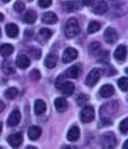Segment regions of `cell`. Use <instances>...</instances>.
Masks as SVG:
<instances>
[{"instance_id":"obj_11","label":"cell","mask_w":128,"mask_h":149,"mask_svg":"<svg viewBox=\"0 0 128 149\" xmlns=\"http://www.w3.org/2000/svg\"><path fill=\"white\" fill-rule=\"evenodd\" d=\"M20 112L18 110H14V111L10 113L9 118H8V121H7V124L9 127H16L20 122Z\"/></svg>"},{"instance_id":"obj_9","label":"cell","mask_w":128,"mask_h":149,"mask_svg":"<svg viewBox=\"0 0 128 149\" xmlns=\"http://www.w3.org/2000/svg\"><path fill=\"white\" fill-rule=\"evenodd\" d=\"M114 56H115V59L119 61V62H124L125 60H126V56H127V49L125 45H119L117 49H116V51H115V53H114Z\"/></svg>"},{"instance_id":"obj_8","label":"cell","mask_w":128,"mask_h":149,"mask_svg":"<svg viewBox=\"0 0 128 149\" xmlns=\"http://www.w3.org/2000/svg\"><path fill=\"white\" fill-rule=\"evenodd\" d=\"M105 40L107 43L109 44H114L117 40H118V34L116 32L115 28H107L106 32H105Z\"/></svg>"},{"instance_id":"obj_39","label":"cell","mask_w":128,"mask_h":149,"mask_svg":"<svg viewBox=\"0 0 128 149\" xmlns=\"http://www.w3.org/2000/svg\"><path fill=\"white\" fill-rule=\"evenodd\" d=\"M92 2H93V0H82V3L84 6H90L92 5Z\"/></svg>"},{"instance_id":"obj_12","label":"cell","mask_w":128,"mask_h":149,"mask_svg":"<svg viewBox=\"0 0 128 149\" xmlns=\"http://www.w3.org/2000/svg\"><path fill=\"white\" fill-rule=\"evenodd\" d=\"M21 142H23V134L21 133H15V134H11L8 137V143L14 148L19 147L21 145Z\"/></svg>"},{"instance_id":"obj_43","label":"cell","mask_w":128,"mask_h":149,"mask_svg":"<svg viewBox=\"0 0 128 149\" xmlns=\"http://www.w3.org/2000/svg\"><path fill=\"white\" fill-rule=\"evenodd\" d=\"M2 1H3V2H9L10 0H2Z\"/></svg>"},{"instance_id":"obj_38","label":"cell","mask_w":128,"mask_h":149,"mask_svg":"<svg viewBox=\"0 0 128 149\" xmlns=\"http://www.w3.org/2000/svg\"><path fill=\"white\" fill-rule=\"evenodd\" d=\"M88 101V96L87 95H84V94H81L79 97H78V100H76V102L79 105H82L84 102H87Z\"/></svg>"},{"instance_id":"obj_29","label":"cell","mask_w":128,"mask_h":149,"mask_svg":"<svg viewBox=\"0 0 128 149\" xmlns=\"http://www.w3.org/2000/svg\"><path fill=\"white\" fill-rule=\"evenodd\" d=\"M118 86L119 88L122 91V92H127L128 89V79L127 77H122L118 80Z\"/></svg>"},{"instance_id":"obj_17","label":"cell","mask_w":128,"mask_h":149,"mask_svg":"<svg viewBox=\"0 0 128 149\" xmlns=\"http://www.w3.org/2000/svg\"><path fill=\"white\" fill-rule=\"evenodd\" d=\"M57 16L55 15L53 11H48L45 13L43 16H42V22L45 23V24H55L57 22Z\"/></svg>"},{"instance_id":"obj_23","label":"cell","mask_w":128,"mask_h":149,"mask_svg":"<svg viewBox=\"0 0 128 149\" xmlns=\"http://www.w3.org/2000/svg\"><path fill=\"white\" fill-rule=\"evenodd\" d=\"M37 14L34 10H28L27 13L24 15V22L27 24H34L36 22Z\"/></svg>"},{"instance_id":"obj_44","label":"cell","mask_w":128,"mask_h":149,"mask_svg":"<svg viewBox=\"0 0 128 149\" xmlns=\"http://www.w3.org/2000/svg\"><path fill=\"white\" fill-rule=\"evenodd\" d=\"M0 36H1V29H0Z\"/></svg>"},{"instance_id":"obj_21","label":"cell","mask_w":128,"mask_h":149,"mask_svg":"<svg viewBox=\"0 0 128 149\" xmlns=\"http://www.w3.org/2000/svg\"><path fill=\"white\" fill-rule=\"evenodd\" d=\"M34 110H35V113H36L37 115H42L46 111L45 102L42 101V100H37L36 102H35V105H34Z\"/></svg>"},{"instance_id":"obj_30","label":"cell","mask_w":128,"mask_h":149,"mask_svg":"<svg viewBox=\"0 0 128 149\" xmlns=\"http://www.w3.org/2000/svg\"><path fill=\"white\" fill-rule=\"evenodd\" d=\"M39 35L43 40H48L50 37L52 36V31L48 29V28H42L39 31Z\"/></svg>"},{"instance_id":"obj_1","label":"cell","mask_w":128,"mask_h":149,"mask_svg":"<svg viewBox=\"0 0 128 149\" xmlns=\"http://www.w3.org/2000/svg\"><path fill=\"white\" fill-rule=\"evenodd\" d=\"M80 33V26L75 18H70L64 27V34L67 38H73Z\"/></svg>"},{"instance_id":"obj_42","label":"cell","mask_w":128,"mask_h":149,"mask_svg":"<svg viewBox=\"0 0 128 149\" xmlns=\"http://www.w3.org/2000/svg\"><path fill=\"white\" fill-rule=\"evenodd\" d=\"M1 130H2V125L0 124V133H1Z\"/></svg>"},{"instance_id":"obj_34","label":"cell","mask_w":128,"mask_h":149,"mask_svg":"<svg viewBox=\"0 0 128 149\" xmlns=\"http://www.w3.org/2000/svg\"><path fill=\"white\" fill-rule=\"evenodd\" d=\"M30 54L33 56V58H35V59H39V58H41V54H42V52H41L39 49L32 47V49H30Z\"/></svg>"},{"instance_id":"obj_25","label":"cell","mask_w":128,"mask_h":149,"mask_svg":"<svg viewBox=\"0 0 128 149\" xmlns=\"http://www.w3.org/2000/svg\"><path fill=\"white\" fill-rule=\"evenodd\" d=\"M17 95H18V89L15 88V87H10L5 92V96H6L7 100H14Z\"/></svg>"},{"instance_id":"obj_33","label":"cell","mask_w":128,"mask_h":149,"mask_svg":"<svg viewBox=\"0 0 128 149\" xmlns=\"http://www.w3.org/2000/svg\"><path fill=\"white\" fill-rule=\"evenodd\" d=\"M14 9L16 10L17 13H21L23 10L25 9V3L23 1H16L14 3Z\"/></svg>"},{"instance_id":"obj_26","label":"cell","mask_w":128,"mask_h":149,"mask_svg":"<svg viewBox=\"0 0 128 149\" xmlns=\"http://www.w3.org/2000/svg\"><path fill=\"white\" fill-rule=\"evenodd\" d=\"M100 27H101L100 23H98V22H96V20H92L91 23L89 24V26H88V33H89V34L96 33V32H98V31L100 29Z\"/></svg>"},{"instance_id":"obj_45","label":"cell","mask_w":128,"mask_h":149,"mask_svg":"<svg viewBox=\"0 0 128 149\" xmlns=\"http://www.w3.org/2000/svg\"><path fill=\"white\" fill-rule=\"evenodd\" d=\"M29 1H32V0H29Z\"/></svg>"},{"instance_id":"obj_16","label":"cell","mask_w":128,"mask_h":149,"mask_svg":"<svg viewBox=\"0 0 128 149\" xmlns=\"http://www.w3.org/2000/svg\"><path fill=\"white\" fill-rule=\"evenodd\" d=\"M16 65L20 69H26L30 65V60L26 56H18L16 59Z\"/></svg>"},{"instance_id":"obj_13","label":"cell","mask_w":128,"mask_h":149,"mask_svg":"<svg viewBox=\"0 0 128 149\" xmlns=\"http://www.w3.org/2000/svg\"><path fill=\"white\" fill-rule=\"evenodd\" d=\"M99 93H100L101 97H103V98H108V97L112 96V95L115 94V88H114L111 85L106 84L100 88Z\"/></svg>"},{"instance_id":"obj_20","label":"cell","mask_w":128,"mask_h":149,"mask_svg":"<svg viewBox=\"0 0 128 149\" xmlns=\"http://www.w3.org/2000/svg\"><path fill=\"white\" fill-rule=\"evenodd\" d=\"M45 65L48 68V69H53L56 63H57V56L53 54V53H50L47 54V56L45 58V61H44Z\"/></svg>"},{"instance_id":"obj_40","label":"cell","mask_w":128,"mask_h":149,"mask_svg":"<svg viewBox=\"0 0 128 149\" xmlns=\"http://www.w3.org/2000/svg\"><path fill=\"white\" fill-rule=\"evenodd\" d=\"M3 110H5V104L0 101V113L3 111Z\"/></svg>"},{"instance_id":"obj_5","label":"cell","mask_w":128,"mask_h":149,"mask_svg":"<svg viewBox=\"0 0 128 149\" xmlns=\"http://www.w3.org/2000/svg\"><path fill=\"white\" fill-rule=\"evenodd\" d=\"M80 119L84 123H89L94 119V110L91 106H85L80 113Z\"/></svg>"},{"instance_id":"obj_27","label":"cell","mask_w":128,"mask_h":149,"mask_svg":"<svg viewBox=\"0 0 128 149\" xmlns=\"http://www.w3.org/2000/svg\"><path fill=\"white\" fill-rule=\"evenodd\" d=\"M100 51H101V45L100 43H98V42H92L91 44L89 45V52L91 54H97Z\"/></svg>"},{"instance_id":"obj_31","label":"cell","mask_w":128,"mask_h":149,"mask_svg":"<svg viewBox=\"0 0 128 149\" xmlns=\"http://www.w3.org/2000/svg\"><path fill=\"white\" fill-rule=\"evenodd\" d=\"M119 129L120 131L124 133V134H126L128 132V120L127 119H125V120H122L121 123L119 124Z\"/></svg>"},{"instance_id":"obj_6","label":"cell","mask_w":128,"mask_h":149,"mask_svg":"<svg viewBox=\"0 0 128 149\" xmlns=\"http://www.w3.org/2000/svg\"><path fill=\"white\" fill-rule=\"evenodd\" d=\"M76 58H78V51L75 49H73V47H67V49H65V51L63 52L62 60H63L64 63H70L73 60H75Z\"/></svg>"},{"instance_id":"obj_28","label":"cell","mask_w":128,"mask_h":149,"mask_svg":"<svg viewBox=\"0 0 128 149\" xmlns=\"http://www.w3.org/2000/svg\"><path fill=\"white\" fill-rule=\"evenodd\" d=\"M2 71L5 72L6 74H14L15 72V70H14V68H12V65L10 63L9 61H5L3 63H2Z\"/></svg>"},{"instance_id":"obj_41","label":"cell","mask_w":128,"mask_h":149,"mask_svg":"<svg viewBox=\"0 0 128 149\" xmlns=\"http://www.w3.org/2000/svg\"><path fill=\"white\" fill-rule=\"evenodd\" d=\"M3 18H5V17H3V15L0 13V22H2V20H3Z\"/></svg>"},{"instance_id":"obj_36","label":"cell","mask_w":128,"mask_h":149,"mask_svg":"<svg viewBox=\"0 0 128 149\" xmlns=\"http://www.w3.org/2000/svg\"><path fill=\"white\" fill-rule=\"evenodd\" d=\"M38 5L42 8H47L52 5V0H38Z\"/></svg>"},{"instance_id":"obj_3","label":"cell","mask_w":128,"mask_h":149,"mask_svg":"<svg viewBox=\"0 0 128 149\" xmlns=\"http://www.w3.org/2000/svg\"><path fill=\"white\" fill-rule=\"evenodd\" d=\"M117 143L116 136L112 132H107L101 137V146L103 148H114Z\"/></svg>"},{"instance_id":"obj_2","label":"cell","mask_w":128,"mask_h":149,"mask_svg":"<svg viewBox=\"0 0 128 149\" xmlns=\"http://www.w3.org/2000/svg\"><path fill=\"white\" fill-rule=\"evenodd\" d=\"M118 109L119 105L117 102L107 103L100 109V116H102V119L110 120V115H115L116 112L118 111Z\"/></svg>"},{"instance_id":"obj_10","label":"cell","mask_w":128,"mask_h":149,"mask_svg":"<svg viewBox=\"0 0 128 149\" xmlns=\"http://www.w3.org/2000/svg\"><path fill=\"white\" fill-rule=\"evenodd\" d=\"M107 10H108V5L103 0L96 2L94 6H93V13L96 15H103L105 13H107Z\"/></svg>"},{"instance_id":"obj_37","label":"cell","mask_w":128,"mask_h":149,"mask_svg":"<svg viewBox=\"0 0 128 149\" xmlns=\"http://www.w3.org/2000/svg\"><path fill=\"white\" fill-rule=\"evenodd\" d=\"M64 78H65V74H60V76H58V78L56 79V81H55V86H56L57 88H58V87H60V86L65 81V79H64Z\"/></svg>"},{"instance_id":"obj_18","label":"cell","mask_w":128,"mask_h":149,"mask_svg":"<svg viewBox=\"0 0 128 149\" xmlns=\"http://www.w3.org/2000/svg\"><path fill=\"white\" fill-rule=\"evenodd\" d=\"M80 74V65H72L66 71H65V77H69V78H78Z\"/></svg>"},{"instance_id":"obj_7","label":"cell","mask_w":128,"mask_h":149,"mask_svg":"<svg viewBox=\"0 0 128 149\" xmlns=\"http://www.w3.org/2000/svg\"><path fill=\"white\" fill-rule=\"evenodd\" d=\"M58 89L65 96H71L74 93V91H75V86L71 81H64L63 84L58 87Z\"/></svg>"},{"instance_id":"obj_24","label":"cell","mask_w":128,"mask_h":149,"mask_svg":"<svg viewBox=\"0 0 128 149\" xmlns=\"http://www.w3.org/2000/svg\"><path fill=\"white\" fill-rule=\"evenodd\" d=\"M14 52V47L10 44H3L0 47V54L2 56H9Z\"/></svg>"},{"instance_id":"obj_35","label":"cell","mask_w":128,"mask_h":149,"mask_svg":"<svg viewBox=\"0 0 128 149\" xmlns=\"http://www.w3.org/2000/svg\"><path fill=\"white\" fill-rule=\"evenodd\" d=\"M29 77H30L32 80H39V78H41V72L35 69V70H33V71L30 72Z\"/></svg>"},{"instance_id":"obj_4","label":"cell","mask_w":128,"mask_h":149,"mask_svg":"<svg viewBox=\"0 0 128 149\" xmlns=\"http://www.w3.org/2000/svg\"><path fill=\"white\" fill-rule=\"evenodd\" d=\"M100 76H101V72L99 69H92L91 71L89 72V74L87 76V79H85V84L88 85V86H94V85L98 83V80L100 79Z\"/></svg>"},{"instance_id":"obj_15","label":"cell","mask_w":128,"mask_h":149,"mask_svg":"<svg viewBox=\"0 0 128 149\" xmlns=\"http://www.w3.org/2000/svg\"><path fill=\"white\" fill-rule=\"evenodd\" d=\"M41 134H42V129L39 127H36V125L30 127L29 130H28V137H29V139L33 140V141L38 139L41 137Z\"/></svg>"},{"instance_id":"obj_32","label":"cell","mask_w":128,"mask_h":149,"mask_svg":"<svg viewBox=\"0 0 128 149\" xmlns=\"http://www.w3.org/2000/svg\"><path fill=\"white\" fill-rule=\"evenodd\" d=\"M64 8L67 10V11H73V10H75L78 7H76V5H75L74 1H67V2L64 3Z\"/></svg>"},{"instance_id":"obj_14","label":"cell","mask_w":128,"mask_h":149,"mask_svg":"<svg viewBox=\"0 0 128 149\" xmlns=\"http://www.w3.org/2000/svg\"><path fill=\"white\" fill-rule=\"evenodd\" d=\"M54 106L58 112H65L66 110H67L69 104H67V102H66L65 98H63V97H58V98L55 100Z\"/></svg>"},{"instance_id":"obj_22","label":"cell","mask_w":128,"mask_h":149,"mask_svg":"<svg viewBox=\"0 0 128 149\" xmlns=\"http://www.w3.org/2000/svg\"><path fill=\"white\" fill-rule=\"evenodd\" d=\"M18 26L16 24H8L6 26V33L9 37H16L18 35Z\"/></svg>"},{"instance_id":"obj_19","label":"cell","mask_w":128,"mask_h":149,"mask_svg":"<svg viewBox=\"0 0 128 149\" xmlns=\"http://www.w3.org/2000/svg\"><path fill=\"white\" fill-rule=\"evenodd\" d=\"M80 138V129L78 127H72L67 132V140L69 141H76Z\"/></svg>"}]
</instances>
